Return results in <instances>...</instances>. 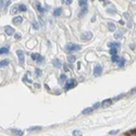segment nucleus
<instances>
[{
    "label": "nucleus",
    "mask_w": 136,
    "mask_h": 136,
    "mask_svg": "<svg viewBox=\"0 0 136 136\" xmlns=\"http://www.w3.org/2000/svg\"><path fill=\"white\" fill-rule=\"evenodd\" d=\"M76 81L74 80V79H70L67 81V83H65L64 85V90H70V89H72L73 87H75L76 86Z\"/></svg>",
    "instance_id": "1"
},
{
    "label": "nucleus",
    "mask_w": 136,
    "mask_h": 136,
    "mask_svg": "<svg viewBox=\"0 0 136 136\" xmlns=\"http://www.w3.org/2000/svg\"><path fill=\"white\" fill-rule=\"evenodd\" d=\"M67 50L69 52L79 51V50H81V46H80V45H75V44H68L67 45Z\"/></svg>",
    "instance_id": "2"
},
{
    "label": "nucleus",
    "mask_w": 136,
    "mask_h": 136,
    "mask_svg": "<svg viewBox=\"0 0 136 136\" xmlns=\"http://www.w3.org/2000/svg\"><path fill=\"white\" fill-rule=\"evenodd\" d=\"M101 73H102V67L100 64H96L94 68V75L99 76V75H101Z\"/></svg>",
    "instance_id": "3"
},
{
    "label": "nucleus",
    "mask_w": 136,
    "mask_h": 136,
    "mask_svg": "<svg viewBox=\"0 0 136 136\" xmlns=\"http://www.w3.org/2000/svg\"><path fill=\"white\" fill-rule=\"evenodd\" d=\"M16 55H18V57H19V62H20V64L23 65L24 64V61H25V58H24L23 51L19 49V50H16Z\"/></svg>",
    "instance_id": "4"
},
{
    "label": "nucleus",
    "mask_w": 136,
    "mask_h": 136,
    "mask_svg": "<svg viewBox=\"0 0 136 136\" xmlns=\"http://www.w3.org/2000/svg\"><path fill=\"white\" fill-rule=\"evenodd\" d=\"M31 57H32V59H33V60L36 61V62H38V63L43 62V60H44V57H42L40 55H38V53H33V55H32Z\"/></svg>",
    "instance_id": "5"
},
{
    "label": "nucleus",
    "mask_w": 136,
    "mask_h": 136,
    "mask_svg": "<svg viewBox=\"0 0 136 136\" xmlns=\"http://www.w3.org/2000/svg\"><path fill=\"white\" fill-rule=\"evenodd\" d=\"M92 37H93V33L85 32V33H83V34H82L81 38L83 39V40H90V39H92Z\"/></svg>",
    "instance_id": "6"
},
{
    "label": "nucleus",
    "mask_w": 136,
    "mask_h": 136,
    "mask_svg": "<svg viewBox=\"0 0 136 136\" xmlns=\"http://www.w3.org/2000/svg\"><path fill=\"white\" fill-rule=\"evenodd\" d=\"M5 32H6L7 35H13V34H14V30H13V28H12L11 26H9V25H7V26L5 27Z\"/></svg>",
    "instance_id": "7"
},
{
    "label": "nucleus",
    "mask_w": 136,
    "mask_h": 136,
    "mask_svg": "<svg viewBox=\"0 0 136 136\" xmlns=\"http://www.w3.org/2000/svg\"><path fill=\"white\" fill-rule=\"evenodd\" d=\"M12 22L16 24V25H19V24H21L23 22V18L22 16H15V18H13V20H12Z\"/></svg>",
    "instance_id": "8"
},
{
    "label": "nucleus",
    "mask_w": 136,
    "mask_h": 136,
    "mask_svg": "<svg viewBox=\"0 0 136 136\" xmlns=\"http://www.w3.org/2000/svg\"><path fill=\"white\" fill-rule=\"evenodd\" d=\"M111 104H112V99H105L104 101H102L101 106L104 107V108H107V107H109Z\"/></svg>",
    "instance_id": "9"
},
{
    "label": "nucleus",
    "mask_w": 136,
    "mask_h": 136,
    "mask_svg": "<svg viewBox=\"0 0 136 136\" xmlns=\"http://www.w3.org/2000/svg\"><path fill=\"white\" fill-rule=\"evenodd\" d=\"M12 133L15 134L16 136H23V135H24V132H23V131H21V130H18V129L12 130Z\"/></svg>",
    "instance_id": "10"
},
{
    "label": "nucleus",
    "mask_w": 136,
    "mask_h": 136,
    "mask_svg": "<svg viewBox=\"0 0 136 136\" xmlns=\"http://www.w3.org/2000/svg\"><path fill=\"white\" fill-rule=\"evenodd\" d=\"M109 48H115V49H119L120 48V44L119 43H109L108 44Z\"/></svg>",
    "instance_id": "11"
},
{
    "label": "nucleus",
    "mask_w": 136,
    "mask_h": 136,
    "mask_svg": "<svg viewBox=\"0 0 136 136\" xmlns=\"http://www.w3.org/2000/svg\"><path fill=\"white\" fill-rule=\"evenodd\" d=\"M10 63V61L8 59H5V60H1L0 61V68H3V67H7L8 64Z\"/></svg>",
    "instance_id": "12"
},
{
    "label": "nucleus",
    "mask_w": 136,
    "mask_h": 136,
    "mask_svg": "<svg viewBox=\"0 0 136 136\" xmlns=\"http://www.w3.org/2000/svg\"><path fill=\"white\" fill-rule=\"evenodd\" d=\"M61 13H62V9H61V8H57V9L53 11V15L55 16H59V15H61Z\"/></svg>",
    "instance_id": "13"
},
{
    "label": "nucleus",
    "mask_w": 136,
    "mask_h": 136,
    "mask_svg": "<svg viewBox=\"0 0 136 136\" xmlns=\"http://www.w3.org/2000/svg\"><path fill=\"white\" fill-rule=\"evenodd\" d=\"M108 28H109V31H110V32H114L117 27H115V24H114V23L110 22V23L108 24Z\"/></svg>",
    "instance_id": "14"
},
{
    "label": "nucleus",
    "mask_w": 136,
    "mask_h": 136,
    "mask_svg": "<svg viewBox=\"0 0 136 136\" xmlns=\"http://www.w3.org/2000/svg\"><path fill=\"white\" fill-rule=\"evenodd\" d=\"M93 110H94L93 107H90V108H86V109H84L83 111H82V113H83V114H88V113H92Z\"/></svg>",
    "instance_id": "15"
},
{
    "label": "nucleus",
    "mask_w": 136,
    "mask_h": 136,
    "mask_svg": "<svg viewBox=\"0 0 136 136\" xmlns=\"http://www.w3.org/2000/svg\"><path fill=\"white\" fill-rule=\"evenodd\" d=\"M61 65H62V64H61L59 59H55V60H53V67H55V68H60Z\"/></svg>",
    "instance_id": "16"
},
{
    "label": "nucleus",
    "mask_w": 136,
    "mask_h": 136,
    "mask_svg": "<svg viewBox=\"0 0 136 136\" xmlns=\"http://www.w3.org/2000/svg\"><path fill=\"white\" fill-rule=\"evenodd\" d=\"M36 8H37V10H38V11L40 12V13H44V12H45V9H44V8H43L42 6H40V3H39V2H36Z\"/></svg>",
    "instance_id": "17"
},
{
    "label": "nucleus",
    "mask_w": 136,
    "mask_h": 136,
    "mask_svg": "<svg viewBox=\"0 0 136 136\" xmlns=\"http://www.w3.org/2000/svg\"><path fill=\"white\" fill-rule=\"evenodd\" d=\"M8 52H9V48H7V47L0 48V55H3V53H8Z\"/></svg>",
    "instance_id": "18"
},
{
    "label": "nucleus",
    "mask_w": 136,
    "mask_h": 136,
    "mask_svg": "<svg viewBox=\"0 0 136 136\" xmlns=\"http://www.w3.org/2000/svg\"><path fill=\"white\" fill-rule=\"evenodd\" d=\"M42 130V126H33V127H30L28 131L30 132H34V131H40Z\"/></svg>",
    "instance_id": "19"
},
{
    "label": "nucleus",
    "mask_w": 136,
    "mask_h": 136,
    "mask_svg": "<svg viewBox=\"0 0 136 136\" xmlns=\"http://www.w3.org/2000/svg\"><path fill=\"white\" fill-rule=\"evenodd\" d=\"M79 5L83 8V7H86L87 6V0H79Z\"/></svg>",
    "instance_id": "20"
},
{
    "label": "nucleus",
    "mask_w": 136,
    "mask_h": 136,
    "mask_svg": "<svg viewBox=\"0 0 136 136\" xmlns=\"http://www.w3.org/2000/svg\"><path fill=\"white\" fill-rule=\"evenodd\" d=\"M27 10V7L25 5H20L19 6V11H22V12H25Z\"/></svg>",
    "instance_id": "21"
},
{
    "label": "nucleus",
    "mask_w": 136,
    "mask_h": 136,
    "mask_svg": "<svg viewBox=\"0 0 136 136\" xmlns=\"http://www.w3.org/2000/svg\"><path fill=\"white\" fill-rule=\"evenodd\" d=\"M86 13H87V6H86V7H83V9H82V11H81V13L79 14V16L81 18L82 15H83V14H86Z\"/></svg>",
    "instance_id": "22"
},
{
    "label": "nucleus",
    "mask_w": 136,
    "mask_h": 136,
    "mask_svg": "<svg viewBox=\"0 0 136 136\" xmlns=\"http://www.w3.org/2000/svg\"><path fill=\"white\" fill-rule=\"evenodd\" d=\"M124 64H125V59H124V58H121V59H120V62H119V68L124 67Z\"/></svg>",
    "instance_id": "23"
},
{
    "label": "nucleus",
    "mask_w": 136,
    "mask_h": 136,
    "mask_svg": "<svg viewBox=\"0 0 136 136\" xmlns=\"http://www.w3.org/2000/svg\"><path fill=\"white\" fill-rule=\"evenodd\" d=\"M73 136H83L82 135V133H81V131H79V130H75V131H73Z\"/></svg>",
    "instance_id": "24"
},
{
    "label": "nucleus",
    "mask_w": 136,
    "mask_h": 136,
    "mask_svg": "<svg viewBox=\"0 0 136 136\" xmlns=\"http://www.w3.org/2000/svg\"><path fill=\"white\" fill-rule=\"evenodd\" d=\"M117 52H118V49H115V48H110V55H111V56L117 55Z\"/></svg>",
    "instance_id": "25"
},
{
    "label": "nucleus",
    "mask_w": 136,
    "mask_h": 136,
    "mask_svg": "<svg viewBox=\"0 0 136 136\" xmlns=\"http://www.w3.org/2000/svg\"><path fill=\"white\" fill-rule=\"evenodd\" d=\"M18 11H19V7H16V6L12 7V9H11V13H12V14L16 13V12H18Z\"/></svg>",
    "instance_id": "26"
},
{
    "label": "nucleus",
    "mask_w": 136,
    "mask_h": 136,
    "mask_svg": "<svg viewBox=\"0 0 136 136\" xmlns=\"http://www.w3.org/2000/svg\"><path fill=\"white\" fill-rule=\"evenodd\" d=\"M75 56H69V58H68V61L69 62H74V61H75Z\"/></svg>",
    "instance_id": "27"
},
{
    "label": "nucleus",
    "mask_w": 136,
    "mask_h": 136,
    "mask_svg": "<svg viewBox=\"0 0 136 136\" xmlns=\"http://www.w3.org/2000/svg\"><path fill=\"white\" fill-rule=\"evenodd\" d=\"M118 60H120V59H119V56H117V55L112 56V58H111V61H112V62H117Z\"/></svg>",
    "instance_id": "28"
},
{
    "label": "nucleus",
    "mask_w": 136,
    "mask_h": 136,
    "mask_svg": "<svg viewBox=\"0 0 136 136\" xmlns=\"http://www.w3.org/2000/svg\"><path fill=\"white\" fill-rule=\"evenodd\" d=\"M114 37H115V39H120L121 37H122V33H121V32H118V33H115Z\"/></svg>",
    "instance_id": "29"
},
{
    "label": "nucleus",
    "mask_w": 136,
    "mask_h": 136,
    "mask_svg": "<svg viewBox=\"0 0 136 136\" xmlns=\"http://www.w3.org/2000/svg\"><path fill=\"white\" fill-rule=\"evenodd\" d=\"M67 80V76H65V74H61L60 75V82H64Z\"/></svg>",
    "instance_id": "30"
},
{
    "label": "nucleus",
    "mask_w": 136,
    "mask_h": 136,
    "mask_svg": "<svg viewBox=\"0 0 136 136\" xmlns=\"http://www.w3.org/2000/svg\"><path fill=\"white\" fill-rule=\"evenodd\" d=\"M118 133H119V130H113V131H110L109 132L110 135H115V134H118Z\"/></svg>",
    "instance_id": "31"
},
{
    "label": "nucleus",
    "mask_w": 136,
    "mask_h": 136,
    "mask_svg": "<svg viewBox=\"0 0 136 136\" xmlns=\"http://www.w3.org/2000/svg\"><path fill=\"white\" fill-rule=\"evenodd\" d=\"M36 75H37V76H40V75H42V70L36 69Z\"/></svg>",
    "instance_id": "32"
},
{
    "label": "nucleus",
    "mask_w": 136,
    "mask_h": 136,
    "mask_svg": "<svg viewBox=\"0 0 136 136\" xmlns=\"http://www.w3.org/2000/svg\"><path fill=\"white\" fill-rule=\"evenodd\" d=\"M101 106V104H99V102H97V104H95V106L93 107L94 109H97V108H99V107Z\"/></svg>",
    "instance_id": "33"
},
{
    "label": "nucleus",
    "mask_w": 136,
    "mask_h": 136,
    "mask_svg": "<svg viewBox=\"0 0 136 136\" xmlns=\"http://www.w3.org/2000/svg\"><path fill=\"white\" fill-rule=\"evenodd\" d=\"M135 93H136V88H133V89H132L131 92H130L131 95H133V94H135Z\"/></svg>",
    "instance_id": "34"
},
{
    "label": "nucleus",
    "mask_w": 136,
    "mask_h": 136,
    "mask_svg": "<svg viewBox=\"0 0 136 136\" xmlns=\"http://www.w3.org/2000/svg\"><path fill=\"white\" fill-rule=\"evenodd\" d=\"M65 3H67V5H71V3H72V0H65Z\"/></svg>",
    "instance_id": "35"
},
{
    "label": "nucleus",
    "mask_w": 136,
    "mask_h": 136,
    "mask_svg": "<svg viewBox=\"0 0 136 136\" xmlns=\"http://www.w3.org/2000/svg\"><path fill=\"white\" fill-rule=\"evenodd\" d=\"M63 69H64V71H67V72L69 71V67H68V65H67V64H65V65H64V67H63Z\"/></svg>",
    "instance_id": "36"
},
{
    "label": "nucleus",
    "mask_w": 136,
    "mask_h": 136,
    "mask_svg": "<svg viewBox=\"0 0 136 136\" xmlns=\"http://www.w3.org/2000/svg\"><path fill=\"white\" fill-rule=\"evenodd\" d=\"M122 96H123V95H120V96H119V97H115V98H114V100H119V99H121V98H122Z\"/></svg>",
    "instance_id": "37"
},
{
    "label": "nucleus",
    "mask_w": 136,
    "mask_h": 136,
    "mask_svg": "<svg viewBox=\"0 0 136 136\" xmlns=\"http://www.w3.org/2000/svg\"><path fill=\"white\" fill-rule=\"evenodd\" d=\"M33 26H34V28H35V30H37V28L39 27V26H38V24H37V23H34V25H33Z\"/></svg>",
    "instance_id": "38"
},
{
    "label": "nucleus",
    "mask_w": 136,
    "mask_h": 136,
    "mask_svg": "<svg viewBox=\"0 0 136 136\" xmlns=\"http://www.w3.org/2000/svg\"><path fill=\"white\" fill-rule=\"evenodd\" d=\"M15 38H18V39L21 38V36H20V34H15Z\"/></svg>",
    "instance_id": "39"
},
{
    "label": "nucleus",
    "mask_w": 136,
    "mask_h": 136,
    "mask_svg": "<svg viewBox=\"0 0 136 136\" xmlns=\"http://www.w3.org/2000/svg\"><path fill=\"white\" fill-rule=\"evenodd\" d=\"M2 5H3V0H0V8L2 7Z\"/></svg>",
    "instance_id": "40"
},
{
    "label": "nucleus",
    "mask_w": 136,
    "mask_h": 136,
    "mask_svg": "<svg viewBox=\"0 0 136 136\" xmlns=\"http://www.w3.org/2000/svg\"><path fill=\"white\" fill-rule=\"evenodd\" d=\"M124 16H125L126 19H129V16H130V15H129V13H124Z\"/></svg>",
    "instance_id": "41"
},
{
    "label": "nucleus",
    "mask_w": 136,
    "mask_h": 136,
    "mask_svg": "<svg viewBox=\"0 0 136 136\" xmlns=\"http://www.w3.org/2000/svg\"><path fill=\"white\" fill-rule=\"evenodd\" d=\"M130 136H136V133H131Z\"/></svg>",
    "instance_id": "42"
}]
</instances>
